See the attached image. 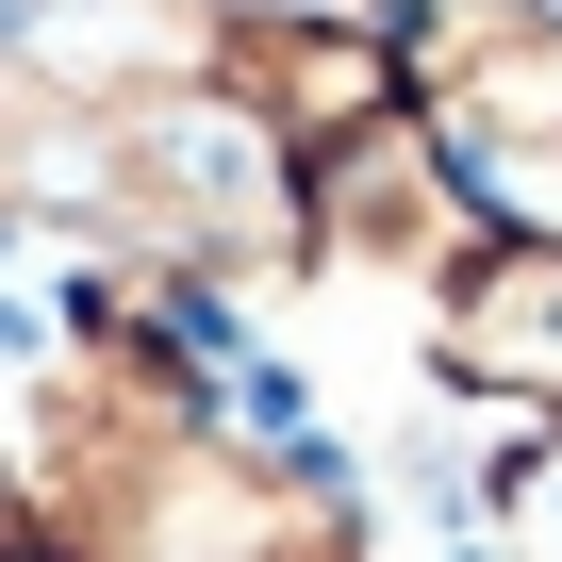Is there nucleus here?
<instances>
[{
  "instance_id": "f257e3e1",
  "label": "nucleus",
  "mask_w": 562,
  "mask_h": 562,
  "mask_svg": "<svg viewBox=\"0 0 562 562\" xmlns=\"http://www.w3.org/2000/svg\"><path fill=\"white\" fill-rule=\"evenodd\" d=\"M100 149H116L100 248H149V265H182V281H299V149H281L215 67L116 100Z\"/></svg>"
},
{
  "instance_id": "f03ea898",
  "label": "nucleus",
  "mask_w": 562,
  "mask_h": 562,
  "mask_svg": "<svg viewBox=\"0 0 562 562\" xmlns=\"http://www.w3.org/2000/svg\"><path fill=\"white\" fill-rule=\"evenodd\" d=\"M480 232H496V199H480V166L447 149L430 100H397V116L299 149V281L331 265V281H414V299H430Z\"/></svg>"
},
{
  "instance_id": "7ed1b4c3",
  "label": "nucleus",
  "mask_w": 562,
  "mask_h": 562,
  "mask_svg": "<svg viewBox=\"0 0 562 562\" xmlns=\"http://www.w3.org/2000/svg\"><path fill=\"white\" fill-rule=\"evenodd\" d=\"M215 83H232L281 149H331V133H364V116L414 100V34H397V18H348V0H232Z\"/></svg>"
},
{
  "instance_id": "20e7f679",
  "label": "nucleus",
  "mask_w": 562,
  "mask_h": 562,
  "mask_svg": "<svg viewBox=\"0 0 562 562\" xmlns=\"http://www.w3.org/2000/svg\"><path fill=\"white\" fill-rule=\"evenodd\" d=\"M430 381H447V397H480L496 430L562 414V232L496 215V232L430 281Z\"/></svg>"
},
{
  "instance_id": "39448f33",
  "label": "nucleus",
  "mask_w": 562,
  "mask_h": 562,
  "mask_svg": "<svg viewBox=\"0 0 562 562\" xmlns=\"http://www.w3.org/2000/svg\"><path fill=\"white\" fill-rule=\"evenodd\" d=\"M18 67H50L67 100H149V83H199L215 67V34H232V0H18Z\"/></svg>"
},
{
  "instance_id": "423d86ee",
  "label": "nucleus",
  "mask_w": 562,
  "mask_h": 562,
  "mask_svg": "<svg viewBox=\"0 0 562 562\" xmlns=\"http://www.w3.org/2000/svg\"><path fill=\"white\" fill-rule=\"evenodd\" d=\"M100 199H116L100 100H67L50 67H18V34H0V232H67V248H100Z\"/></svg>"
},
{
  "instance_id": "0eeeda50",
  "label": "nucleus",
  "mask_w": 562,
  "mask_h": 562,
  "mask_svg": "<svg viewBox=\"0 0 562 562\" xmlns=\"http://www.w3.org/2000/svg\"><path fill=\"white\" fill-rule=\"evenodd\" d=\"M463 529H480L496 562H562V414H529V430H496V447H480Z\"/></svg>"
},
{
  "instance_id": "6e6552de",
  "label": "nucleus",
  "mask_w": 562,
  "mask_h": 562,
  "mask_svg": "<svg viewBox=\"0 0 562 562\" xmlns=\"http://www.w3.org/2000/svg\"><path fill=\"white\" fill-rule=\"evenodd\" d=\"M281 562H381L364 529H299V546H281Z\"/></svg>"
},
{
  "instance_id": "1a4fd4ad",
  "label": "nucleus",
  "mask_w": 562,
  "mask_h": 562,
  "mask_svg": "<svg viewBox=\"0 0 562 562\" xmlns=\"http://www.w3.org/2000/svg\"><path fill=\"white\" fill-rule=\"evenodd\" d=\"M0 18H18V0H0Z\"/></svg>"
}]
</instances>
